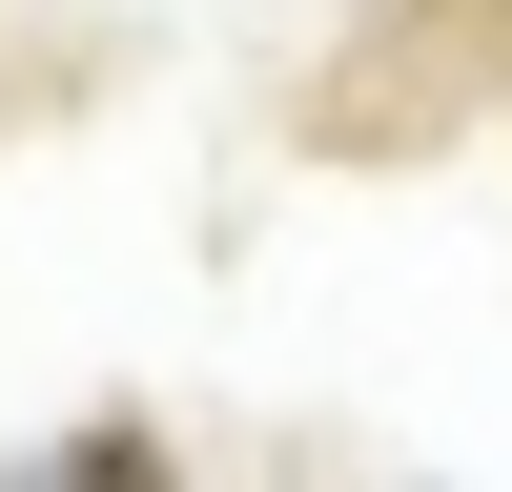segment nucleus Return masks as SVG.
I'll use <instances>...</instances> for the list:
<instances>
[]
</instances>
